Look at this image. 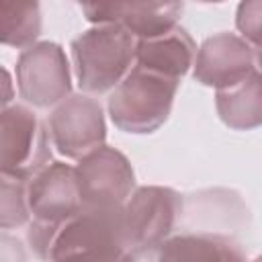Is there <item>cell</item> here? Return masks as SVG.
Returning <instances> with one entry per match:
<instances>
[{
  "label": "cell",
  "mask_w": 262,
  "mask_h": 262,
  "mask_svg": "<svg viewBox=\"0 0 262 262\" xmlns=\"http://www.w3.org/2000/svg\"><path fill=\"white\" fill-rule=\"evenodd\" d=\"M131 260L123 205H82L61 221L49 246L47 260Z\"/></svg>",
  "instance_id": "cell-1"
},
{
  "label": "cell",
  "mask_w": 262,
  "mask_h": 262,
  "mask_svg": "<svg viewBox=\"0 0 262 262\" xmlns=\"http://www.w3.org/2000/svg\"><path fill=\"white\" fill-rule=\"evenodd\" d=\"M180 80L135 63L115 86L108 98V115L125 133H154L172 111Z\"/></svg>",
  "instance_id": "cell-2"
},
{
  "label": "cell",
  "mask_w": 262,
  "mask_h": 262,
  "mask_svg": "<svg viewBox=\"0 0 262 262\" xmlns=\"http://www.w3.org/2000/svg\"><path fill=\"white\" fill-rule=\"evenodd\" d=\"M137 37L121 23L94 25L72 41L78 84L84 92L102 94L115 88L135 61Z\"/></svg>",
  "instance_id": "cell-3"
},
{
  "label": "cell",
  "mask_w": 262,
  "mask_h": 262,
  "mask_svg": "<svg viewBox=\"0 0 262 262\" xmlns=\"http://www.w3.org/2000/svg\"><path fill=\"white\" fill-rule=\"evenodd\" d=\"M123 211L129 256L133 260L158 250L170 237L182 213V196L170 186H141L131 192Z\"/></svg>",
  "instance_id": "cell-4"
},
{
  "label": "cell",
  "mask_w": 262,
  "mask_h": 262,
  "mask_svg": "<svg viewBox=\"0 0 262 262\" xmlns=\"http://www.w3.org/2000/svg\"><path fill=\"white\" fill-rule=\"evenodd\" d=\"M51 162L49 133L35 113L23 104L2 108L0 170L6 176L31 180Z\"/></svg>",
  "instance_id": "cell-5"
},
{
  "label": "cell",
  "mask_w": 262,
  "mask_h": 262,
  "mask_svg": "<svg viewBox=\"0 0 262 262\" xmlns=\"http://www.w3.org/2000/svg\"><path fill=\"white\" fill-rule=\"evenodd\" d=\"M16 86L20 98L37 108H49L68 98L72 80L63 47L39 41L23 49L16 61Z\"/></svg>",
  "instance_id": "cell-6"
},
{
  "label": "cell",
  "mask_w": 262,
  "mask_h": 262,
  "mask_svg": "<svg viewBox=\"0 0 262 262\" xmlns=\"http://www.w3.org/2000/svg\"><path fill=\"white\" fill-rule=\"evenodd\" d=\"M53 147L72 160H80L106 139V125L98 100L86 94H70L49 115Z\"/></svg>",
  "instance_id": "cell-7"
},
{
  "label": "cell",
  "mask_w": 262,
  "mask_h": 262,
  "mask_svg": "<svg viewBox=\"0 0 262 262\" xmlns=\"http://www.w3.org/2000/svg\"><path fill=\"white\" fill-rule=\"evenodd\" d=\"M76 174L84 205H125L135 186L125 154L104 143L80 158Z\"/></svg>",
  "instance_id": "cell-8"
},
{
  "label": "cell",
  "mask_w": 262,
  "mask_h": 262,
  "mask_svg": "<svg viewBox=\"0 0 262 262\" xmlns=\"http://www.w3.org/2000/svg\"><path fill=\"white\" fill-rule=\"evenodd\" d=\"M254 47L233 33H217L203 41L194 57V80L209 88H225L254 70Z\"/></svg>",
  "instance_id": "cell-9"
},
{
  "label": "cell",
  "mask_w": 262,
  "mask_h": 262,
  "mask_svg": "<svg viewBox=\"0 0 262 262\" xmlns=\"http://www.w3.org/2000/svg\"><path fill=\"white\" fill-rule=\"evenodd\" d=\"M29 207L33 219L61 223L82 209V192L76 166L49 162L29 182Z\"/></svg>",
  "instance_id": "cell-10"
},
{
  "label": "cell",
  "mask_w": 262,
  "mask_h": 262,
  "mask_svg": "<svg viewBox=\"0 0 262 262\" xmlns=\"http://www.w3.org/2000/svg\"><path fill=\"white\" fill-rule=\"evenodd\" d=\"M194 57L196 45L178 25L154 37H139L135 47V63L176 80H182L190 66H194Z\"/></svg>",
  "instance_id": "cell-11"
},
{
  "label": "cell",
  "mask_w": 262,
  "mask_h": 262,
  "mask_svg": "<svg viewBox=\"0 0 262 262\" xmlns=\"http://www.w3.org/2000/svg\"><path fill=\"white\" fill-rule=\"evenodd\" d=\"M219 119L235 129L250 131L262 125V72L252 70L239 82L219 88L215 94Z\"/></svg>",
  "instance_id": "cell-12"
},
{
  "label": "cell",
  "mask_w": 262,
  "mask_h": 262,
  "mask_svg": "<svg viewBox=\"0 0 262 262\" xmlns=\"http://www.w3.org/2000/svg\"><path fill=\"white\" fill-rule=\"evenodd\" d=\"M158 260H242V248L219 233L172 235L158 248Z\"/></svg>",
  "instance_id": "cell-13"
},
{
  "label": "cell",
  "mask_w": 262,
  "mask_h": 262,
  "mask_svg": "<svg viewBox=\"0 0 262 262\" xmlns=\"http://www.w3.org/2000/svg\"><path fill=\"white\" fill-rule=\"evenodd\" d=\"M182 14V0H125L121 25L137 39L154 37L176 27Z\"/></svg>",
  "instance_id": "cell-14"
},
{
  "label": "cell",
  "mask_w": 262,
  "mask_h": 262,
  "mask_svg": "<svg viewBox=\"0 0 262 262\" xmlns=\"http://www.w3.org/2000/svg\"><path fill=\"white\" fill-rule=\"evenodd\" d=\"M0 39L8 47L27 49L41 35L39 0H0Z\"/></svg>",
  "instance_id": "cell-15"
},
{
  "label": "cell",
  "mask_w": 262,
  "mask_h": 262,
  "mask_svg": "<svg viewBox=\"0 0 262 262\" xmlns=\"http://www.w3.org/2000/svg\"><path fill=\"white\" fill-rule=\"evenodd\" d=\"M27 182L29 180L2 174V188H0V227L2 229H12L29 223L31 207H29Z\"/></svg>",
  "instance_id": "cell-16"
},
{
  "label": "cell",
  "mask_w": 262,
  "mask_h": 262,
  "mask_svg": "<svg viewBox=\"0 0 262 262\" xmlns=\"http://www.w3.org/2000/svg\"><path fill=\"white\" fill-rule=\"evenodd\" d=\"M235 27L254 51L262 49V0H242L235 12Z\"/></svg>",
  "instance_id": "cell-17"
},
{
  "label": "cell",
  "mask_w": 262,
  "mask_h": 262,
  "mask_svg": "<svg viewBox=\"0 0 262 262\" xmlns=\"http://www.w3.org/2000/svg\"><path fill=\"white\" fill-rule=\"evenodd\" d=\"M123 2L125 0H78L82 12L92 25H113L123 18Z\"/></svg>",
  "instance_id": "cell-18"
},
{
  "label": "cell",
  "mask_w": 262,
  "mask_h": 262,
  "mask_svg": "<svg viewBox=\"0 0 262 262\" xmlns=\"http://www.w3.org/2000/svg\"><path fill=\"white\" fill-rule=\"evenodd\" d=\"M256 53V61H258V66L262 68V49H258V51H254Z\"/></svg>",
  "instance_id": "cell-19"
},
{
  "label": "cell",
  "mask_w": 262,
  "mask_h": 262,
  "mask_svg": "<svg viewBox=\"0 0 262 262\" xmlns=\"http://www.w3.org/2000/svg\"><path fill=\"white\" fill-rule=\"evenodd\" d=\"M194 2H201V4H215V2H223V0H194Z\"/></svg>",
  "instance_id": "cell-20"
}]
</instances>
